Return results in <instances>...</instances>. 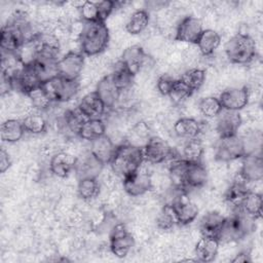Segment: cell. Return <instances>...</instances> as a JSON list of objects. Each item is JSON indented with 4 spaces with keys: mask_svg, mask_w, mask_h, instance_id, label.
<instances>
[{
    "mask_svg": "<svg viewBox=\"0 0 263 263\" xmlns=\"http://www.w3.org/2000/svg\"><path fill=\"white\" fill-rule=\"evenodd\" d=\"M151 61V57L145 52L142 46L132 45L124 49L119 62L135 77Z\"/></svg>",
    "mask_w": 263,
    "mask_h": 263,
    "instance_id": "11",
    "label": "cell"
},
{
    "mask_svg": "<svg viewBox=\"0 0 263 263\" xmlns=\"http://www.w3.org/2000/svg\"><path fill=\"white\" fill-rule=\"evenodd\" d=\"M156 224H157V227L161 230H171L174 226L178 225L177 218L171 203L165 204L161 209L159 215L157 216Z\"/></svg>",
    "mask_w": 263,
    "mask_h": 263,
    "instance_id": "41",
    "label": "cell"
},
{
    "mask_svg": "<svg viewBox=\"0 0 263 263\" xmlns=\"http://www.w3.org/2000/svg\"><path fill=\"white\" fill-rule=\"evenodd\" d=\"M171 205L176 215L178 225H188L193 222L198 215V208L188 197L187 192L180 191V193L171 202Z\"/></svg>",
    "mask_w": 263,
    "mask_h": 263,
    "instance_id": "9",
    "label": "cell"
},
{
    "mask_svg": "<svg viewBox=\"0 0 263 263\" xmlns=\"http://www.w3.org/2000/svg\"><path fill=\"white\" fill-rule=\"evenodd\" d=\"M192 92L198 90L205 80V71L199 68H192L185 71L179 78Z\"/></svg>",
    "mask_w": 263,
    "mask_h": 263,
    "instance_id": "35",
    "label": "cell"
},
{
    "mask_svg": "<svg viewBox=\"0 0 263 263\" xmlns=\"http://www.w3.org/2000/svg\"><path fill=\"white\" fill-rule=\"evenodd\" d=\"M238 175L248 183L261 181L263 177L262 156L255 152L245 155Z\"/></svg>",
    "mask_w": 263,
    "mask_h": 263,
    "instance_id": "17",
    "label": "cell"
},
{
    "mask_svg": "<svg viewBox=\"0 0 263 263\" xmlns=\"http://www.w3.org/2000/svg\"><path fill=\"white\" fill-rule=\"evenodd\" d=\"M220 241L217 238L201 236L195 245L194 253L197 261L212 262L218 255Z\"/></svg>",
    "mask_w": 263,
    "mask_h": 263,
    "instance_id": "26",
    "label": "cell"
},
{
    "mask_svg": "<svg viewBox=\"0 0 263 263\" xmlns=\"http://www.w3.org/2000/svg\"><path fill=\"white\" fill-rule=\"evenodd\" d=\"M79 16L83 23L100 22L99 20V9L97 2L84 1L78 8Z\"/></svg>",
    "mask_w": 263,
    "mask_h": 263,
    "instance_id": "42",
    "label": "cell"
},
{
    "mask_svg": "<svg viewBox=\"0 0 263 263\" xmlns=\"http://www.w3.org/2000/svg\"><path fill=\"white\" fill-rule=\"evenodd\" d=\"M109 29L103 22L83 23L78 36L80 52L84 55L92 57L106 49L109 43Z\"/></svg>",
    "mask_w": 263,
    "mask_h": 263,
    "instance_id": "2",
    "label": "cell"
},
{
    "mask_svg": "<svg viewBox=\"0 0 263 263\" xmlns=\"http://www.w3.org/2000/svg\"><path fill=\"white\" fill-rule=\"evenodd\" d=\"M84 66V54L82 52L68 51L58 61V74L66 79L78 80Z\"/></svg>",
    "mask_w": 263,
    "mask_h": 263,
    "instance_id": "10",
    "label": "cell"
},
{
    "mask_svg": "<svg viewBox=\"0 0 263 263\" xmlns=\"http://www.w3.org/2000/svg\"><path fill=\"white\" fill-rule=\"evenodd\" d=\"M135 246V239L125 225L120 223L113 227L110 233L109 248L113 255L118 258H124L128 255Z\"/></svg>",
    "mask_w": 263,
    "mask_h": 263,
    "instance_id": "7",
    "label": "cell"
},
{
    "mask_svg": "<svg viewBox=\"0 0 263 263\" xmlns=\"http://www.w3.org/2000/svg\"><path fill=\"white\" fill-rule=\"evenodd\" d=\"M247 154L245 142L238 135L220 138L215 151V159L221 162H228L242 158Z\"/></svg>",
    "mask_w": 263,
    "mask_h": 263,
    "instance_id": "6",
    "label": "cell"
},
{
    "mask_svg": "<svg viewBox=\"0 0 263 263\" xmlns=\"http://www.w3.org/2000/svg\"><path fill=\"white\" fill-rule=\"evenodd\" d=\"M98 9H99V20L100 22L105 23L109 15L112 13L114 7L116 6V2L112 0H104L98 1Z\"/></svg>",
    "mask_w": 263,
    "mask_h": 263,
    "instance_id": "45",
    "label": "cell"
},
{
    "mask_svg": "<svg viewBox=\"0 0 263 263\" xmlns=\"http://www.w3.org/2000/svg\"><path fill=\"white\" fill-rule=\"evenodd\" d=\"M202 31L203 28L201 21L195 16L188 15L183 17L177 25L175 40L189 44H195Z\"/></svg>",
    "mask_w": 263,
    "mask_h": 263,
    "instance_id": "14",
    "label": "cell"
},
{
    "mask_svg": "<svg viewBox=\"0 0 263 263\" xmlns=\"http://www.w3.org/2000/svg\"><path fill=\"white\" fill-rule=\"evenodd\" d=\"M192 93L193 92L178 78L176 79L167 97H170L174 103L181 104L186 99H188Z\"/></svg>",
    "mask_w": 263,
    "mask_h": 263,
    "instance_id": "43",
    "label": "cell"
},
{
    "mask_svg": "<svg viewBox=\"0 0 263 263\" xmlns=\"http://www.w3.org/2000/svg\"><path fill=\"white\" fill-rule=\"evenodd\" d=\"M221 36L212 29H203L195 45L202 55H211L220 45Z\"/></svg>",
    "mask_w": 263,
    "mask_h": 263,
    "instance_id": "28",
    "label": "cell"
},
{
    "mask_svg": "<svg viewBox=\"0 0 263 263\" xmlns=\"http://www.w3.org/2000/svg\"><path fill=\"white\" fill-rule=\"evenodd\" d=\"M255 228V219L248 216L239 208L234 209L231 216L225 218L223 229L220 235L221 241H236L249 233Z\"/></svg>",
    "mask_w": 263,
    "mask_h": 263,
    "instance_id": "4",
    "label": "cell"
},
{
    "mask_svg": "<svg viewBox=\"0 0 263 263\" xmlns=\"http://www.w3.org/2000/svg\"><path fill=\"white\" fill-rule=\"evenodd\" d=\"M250 191L251 189L248 187V182L245 181L239 175H237L226 190L224 198L234 209L240 208L245 197Z\"/></svg>",
    "mask_w": 263,
    "mask_h": 263,
    "instance_id": "25",
    "label": "cell"
},
{
    "mask_svg": "<svg viewBox=\"0 0 263 263\" xmlns=\"http://www.w3.org/2000/svg\"><path fill=\"white\" fill-rule=\"evenodd\" d=\"M86 120L87 118L77 107L75 109L67 110L64 114V123L66 127L76 136H78L82 125Z\"/></svg>",
    "mask_w": 263,
    "mask_h": 263,
    "instance_id": "37",
    "label": "cell"
},
{
    "mask_svg": "<svg viewBox=\"0 0 263 263\" xmlns=\"http://www.w3.org/2000/svg\"><path fill=\"white\" fill-rule=\"evenodd\" d=\"M216 132L220 138H227L237 135L238 129L242 123L241 116L239 112L222 110L217 116Z\"/></svg>",
    "mask_w": 263,
    "mask_h": 263,
    "instance_id": "16",
    "label": "cell"
},
{
    "mask_svg": "<svg viewBox=\"0 0 263 263\" xmlns=\"http://www.w3.org/2000/svg\"><path fill=\"white\" fill-rule=\"evenodd\" d=\"M109 75H110L112 81L114 82V84L116 85V87L120 91L132 88L135 77L121 65L120 62L117 63L113 72Z\"/></svg>",
    "mask_w": 263,
    "mask_h": 263,
    "instance_id": "36",
    "label": "cell"
},
{
    "mask_svg": "<svg viewBox=\"0 0 263 263\" xmlns=\"http://www.w3.org/2000/svg\"><path fill=\"white\" fill-rule=\"evenodd\" d=\"M11 165V159L8 153L2 148L0 150V173H5Z\"/></svg>",
    "mask_w": 263,
    "mask_h": 263,
    "instance_id": "47",
    "label": "cell"
},
{
    "mask_svg": "<svg viewBox=\"0 0 263 263\" xmlns=\"http://www.w3.org/2000/svg\"><path fill=\"white\" fill-rule=\"evenodd\" d=\"M76 161L77 157L68 152L61 151L51 156L49 160V170L54 176L66 178L75 170Z\"/></svg>",
    "mask_w": 263,
    "mask_h": 263,
    "instance_id": "21",
    "label": "cell"
},
{
    "mask_svg": "<svg viewBox=\"0 0 263 263\" xmlns=\"http://www.w3.org/2000/svg\"><path fill=\"white\" fill-rule=\"evenodd\" d=\"M144 161L143 148L125 143L116 147L113 158L109 164L112 173L124 179L139 171Z\"/></svg>",
    "mask_w": 263,
    "mask_h": 263,
    "instance_id": "1",
    "label": "cell"
},
{
    "mask_svg": "<svg viewBox=\"0 0 263 263\" xmlns=\"http://www.w3.org/2000/svg\"><path fill=\"white\" fill-rule=\"evenodd\" d=\"M27 97L30 99L32 107L39 111L46 110L53 103L41 85L33 89Z\"/></svg>",
    "mask_w": 263,
    "mask_h": 263,
    "instance_id": "40",
    "label": "cell"
},
{
    "mask_svg": "<svg viewBox=\"0 0 263 263\" xmlns=\"http://www.w3.org/2000/svg\"><path fill=\"white\" fill-rule=\"evenodd\" d=\"M104 164H102L91 153L88 151L80 158H77L74 172L78 180L85 178H98L102 172Z\"/></svg>",
    "mask_w": 263,
    "mask_h": 263,
    "instance_id": "22",
    "label": "cell"
},
{
    "mask_svg": "<svg viewBox=\"0 0 263 263\" xmlns=\"http://www.w3.org/2000/svg\"><path fill=\"white\" fill-rule=\"evenodd\" d=\"M225 222V217L217 212H210L205 214L199 223V230L201 236L213 237L220 239V235ZM220 241V240H219Z\"/></svg>",
    "mask_w": 263,
    "mask_h": 263,
    "instance_id": "23",
    "label": "cell"
},
{
    "mask_svg": "<svg viewBox=\"0 0 263 263\" xmlns=\"http://www.w3.org/2000/svg\"><path fill=\"white\" fill-rule=\"evenodd\" d=\"M174 132L179 138L186 140L198 138L202 130V124L191 117H181L174 123Z\"/></svg>",
    "mask_w": 263,
    "mask_h": 263,
    "instance_id": "27",
    "label": "cell"
},
{
    "mask_svg": "<svg viewBox=\"0 0 263 263\" xmlns=\"http://www.w3.org/2000/svg\"><path fill=\"white\" fill-rule=\"evenodd\" d=\"M204 147L202 142L198 138H194L186 141L181 156L189 162H201Z\"/></svg>",
    "mask_w": 263,
    "mask_h": 263,
    "instance_id": "34",
    "label": "cell"
},
{
    "mask_svg": "<svg viewBox=\"0 0 263 263\" xmlns=\"http://www.w3.org/2000/svg\"><path fill=\"white\" fill-rule=\"evenodd\" d=\"M252 261L253 260H252V255H251L250 250H245V251L239 252L231 260L232 263H251Z\"/></svg>",
    "mask_w": 263,
    "mask_h": 263,
    "instance_id": "48",
    "label": "cell"
},
{
    "mask_svg": "<svg viewBox=\"0 0 263 263\" xmlns=\"http://www.w3.org/2000/svg\"><path fill=\"white\" fill-rule=\"evenodd\" d=\"M173 151L174 149L162 138L151 136L143 147L144 160L152 164H158L167 160Z\"/></svg>",
    "mask_w": 263,
    "mask_h": 263,
    "instance_id": "8",
    "label": "cell"
},
{
    "mask_svg": "<svg viewBox=\"0 0 263 263\" xmlns=\"http://www.w3.org/2000/svg\"><path fill=\"white\" fill-rule=\"evenodd\" d=\"M198 109L200 113L208 118L217 117L223 110L222 105L217 97L202 98L198 103Z\"/></svg>",
    "mask_w": 263,
    "mask_h": 263,
    "instance_id": "39",
    "label": "cell"
},
{
    "mask_svg": "<svg viewBox=\"0 0 263 263\" xmlns=\"http://www.w3.org/2000/svg\"><path fill=\"white\" fill-rule=\"evenodd\" d=\"M150 21L149 12L145 9H138L132 13L125 24V30L132 35H138L145 31Z\"/></svg>",
    "mask_w": 263,
    "mask_h": 263,
    "instance_id": "31",
    "label": "cell"
},
{
    "mask_svg": "<svg viewBox=\"0 0 263 263\" xmlns=\"http://www.w3.org/2000/svg\"><path fill=\"white\" fill-rule=\"evenodd\" d=\"M106 134V124L105 122L99 119H87L82 125L78 137L85 141H93L103 135Z\"/></svg>",
    "mask_w": 263,
    "mask_h": 263,
    "instance_id": "30",
    "label": "cell"
},
{
    "mask_svg": "<svg viewBox=\"0 0 263 263\" xmlns=\"http://www.w3.org/2000/svg\"><path fill=\"white\" fill-rule=\"evenodd\" d=\"M1 95L4 96L5 93H9L11 90H13V84H12V78L11 75L7 72L1 71V84H0Z\"/></svg>",
    "mask_w": 263,
    "mask_h": 263,
    "instance_id": "46",
    "label": "cell"
},
{
    "mask_svg": "<svg viewBox=\"0 0 263 263\" xmlns=\"http://www.w3.org/2000/svg\"><path fill=\"white\" fill-rule=\"evenodd\" d=\"M77 108L87 119H99L107 110L104 102L96 90L85 95L80 100Z\"/></svg>",
    "mask_w": 263,
    "mask_h": 263,
    "instance_id": "19",
    "label": "cell"
},
{
    "mask_svg": "<svg viewBox=\"0 0 263 263\" xmlns=\"http://www.w3.org/2000/svg\"><path fill=\"white\" fill-rule=\"evenodd\" d=\"M218 99L223 110L239 112L249 104L250 91L247 86L231 87L222 91Z\"/></svg>",
    "mask_w": 263,
    "mask_h": 263,
    "instance_id": "12",
    "label": "cell"
},
{
    "mask_svg": "<svg viewBox=\"0 0 263 263\" xmlns=\"http://www.w3.org/2000/svg\"><path fill=\"white\" fill-rule=\"evenodd\" d=\"M122 187L126 194L137 197L151 190L152 179L148 172H143L140 168L133 175L122 179Z\"/></svg>",
    "mask_w": 263,
    "mask_h": 263,
    "instance_id": "15",
    "label": "cell"
},
{
    "mask_svg": "<svg viewBox=\"0 0 263 263\" xmlns=\"http://www.w3.org/2000/svg\"><path fill=\"white\" fill-rule=\"evenodd\" d=\"M41 86L52 102L63 103L73 99L79 90L78 80L66 79L62 76H55L43 83Z\"/></svg>",
    "mask_w": 263,
    "mask_h": 263,
    "instance_id": "5",
    "label": "cell"
},
{
    "mask_svg": "<svg viewBox=\"0 0 263 263\" xmlns=\"http://www.w3.org/2000/svg\"><path fill=\"white\" fill-rule=\"evenodd\" d=\"M208 181V172L201 162H189L183 176V190L187 192L188 189L200 188L205 185Z\"/></svg>",
    "mask_w": 263,
    "mask_h": 263,
    "instance_id": "18",
    "label": "cell"
},
{
    "mask_svg": "<svg viewBox=\"0 0 263 263\" xmlns=\"http://www.w3.org/2000/svg\"><path fill=\"white\" fill-rule=\"evenodd\" d=\"M239 209L255 220L260 218L262 214V194L251 190L245 197Z\"/></svg>",
    "mask_w": 263,
    "mask_h": 263,
    "instance_id": "32",
    "label": "cell"
},
{
    "mask_svg": "<svg viewBox=\"0 0 263 263\" xmlns=\"http://www.w3.org/2000/svg\"><path fill=\"white\" fill-rule=\"evenodd\" d=\"M96 91L104 102L107 109L115 110L119 99L120 90L116 87L110 75H107L100 80L97 85Z\"/></svg>",
    "mask_w": 263,
    "mask_h": 263,
    "instance_id": "24",
    "label": "cell"
},
{
    "mask_svg": "<svg viewBox=\"0 0 263 263\" xmlns=\"http://www.w3.org/2000/svg\"><path fill=\"white\" fill-rule=\"evenodd\" d=\"M10 75L12 78L13 90H17L25 96H28L33 89L41 85V82L32 65L22 66Z\"/></svg>",
    "mask_w": 263,
    "mask_h": 263,
    "instance_id": "13",
    "label": "cell"
},
{
    "mask_svg": "<svg viewBox=\"0 0 263 263\" xmlns=\"http://www.w3.org/2000/svg\"><path fill=\"white\" fill-rule=\"evenodd\" d=\"M116 145L108 135H103L102 137L90 142V153L104 165L109 164L113 158L116 150Z\"/></svg>",
    "mask_w": 263,
    "mask_h": 263,
    "instance_id": "20",
    "label": "cell"
},
{
    "mask_svg": "<svg viewBox=\"0 0 263 263\" xmlns=\"http://www.w3.org/2000/svg\"><path fill=\"white\" fill-rule=\"evenodd\" d=\"M225 53L231 63L247 65L257 55L256 43L250 35L238 32L226 42Z\"/></svg>",
    "mask_w": 263,
    "mask_h": 263,
    "instance_id": "3",
    "label": "cell"
},
{
    "mask_svg": "<svg viewBox=\"0 0 263 263\" xmlns=\"http://www.w3.org/2000/svg\"><path fill=\"white\" fill-rule=\"evenodd\" d=\"M26 133L22 120L7 119L1 124L0 135L1 140L7 143H15L20 141Z\"/></svg>",
    "mask_w": 263,
    "mask_h": 263,
    "instance_id": "29",
    "label": "cell"
},
{
    "mask_svg": "<svg viewBox=\"0 0 263 263\" xmlns=\"http://www.w3.org/2000/svg\"><path fill=\"white\" fill-rule=\"evenodd\" d=\"M176 81V78L171 76L170 74H162L156 82V87L158 91L163 96H168L174 83Z\"/></svg>",
    "mask_w": 263,
    "mask_h": 263,
    "instance_id": "44",
    "label": "cell"
},
{
    "mask_svg": "<svg viewBox=\"0 0 263 263\" xmlns=\"http://www.w3.org/2000/svg\"><path fill=\"white\" fill-rule=\"evenodd\" d=\"M24 128L27 133L39 135L46 130L47 122L40 113H29L22 120Z\"/></svg>",
    "mask_w": 263,
    "mask_h": 263,
    "instance_id": "38",
    "label": "cell"
},
{
    "mask_svg": "<svg viewBox=\"0 0 263 263\" xmlns=\"http://www.w3.org/2000/svg\"><path fill=\"white\" fill-rule=\"evenodd\" d=\"M100 183L98 178H85L78 180L77 193L78 196L83 200H91L98 197L100 193Z\"/></svg>",
    "mask_w": 263,
    "mask_h": 263,
    "instance_id": "33",
    "label": "cell"
}]
</instances>
